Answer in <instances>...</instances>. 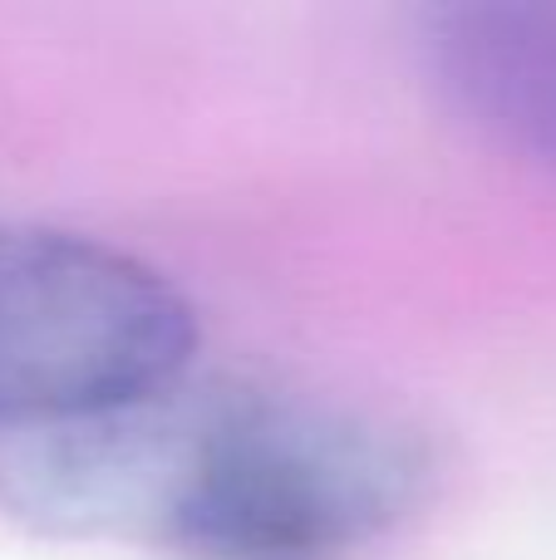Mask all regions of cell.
Here are the masks:
<instances>
[{
  "mask_svg": "<svg viewBox=\"0 0 556 560\" xmlns=\"http://www.w3.org/2000/svg\"><path fill=\"white\" fill-rule=\"evenodd\" d=\"M439 457L424 428L331 394L183 378L0 438V512L55 541L187 560H340L409 522Z\"/></svg>",
  "mask_w": 556,
  "mask_h": 560,
  "instance_id": "cell-1",
  "label": "cell"
},
{
  "mask_svg": "<svg viewBox=\"0 0 556 560\" xmlns=\"http://www.w3.org/2000/svg\"><path fill=\"white\" fill-rule=\"evenodd\" d=\"M183 290L94 236L0 222V428L59 423L193 369Z\"/></svg>",
  "mask_w": 556,
  "mask_h": 560,
  "instance_id": "cell-2",
  "label": "cell"
},
{
  "mask_svg": "<svg viewBox=\"0 0 556 560\" xmlns=\"http://www.w3.org/2000/svg\"><path fill=\"white\" fill-rule=\"evenodd\" d=\"M419 55L463 124L556 177V0L433 5Z\"/></svg>",
  "mask_w": 556,
  "mask_h": 560,
  "instance_id": "cell-3",
  "label": "cell"
}]
</instances>
